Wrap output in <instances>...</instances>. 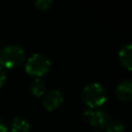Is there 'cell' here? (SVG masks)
Here are the masks:
<instances>
[{
  "label": "cell",
  "instance_id": "6da1fadb",
  "mask_svg": "<svg viewBox=\"0 0 132 132\" xmlns=\"http://www.w3.org/2000/svg\"><path fill=\"white\" fill-rule=\"evenodd\" d=\"M26 59L25 51L15 44L4 46L0 51V66L8 69L20 67Z\"/></svg>",
  "mask_w": 132,
  "mask_h": 132
},
{
  "label": "cell",
  "instance_id": "7a4b0ae2",
  "mask_svg": "<svg viewBox=\"0 0 132 132\" xmlns=\"http://www.w3.org/2000/svg\"><path fill=\"white\" fill-rule=\"evenodd\" d=\"M81 97L86 105L93 109L101 107L105 103L106 92L99 82H91L82 89Z\"/></svg>",
  "mask_w": 132,
  "mask_h": 132
},
{
  "label": "cell",
  "instance_id": "3957f363",
  "mask_svg": "<svg viewBox=\"0 0 132 132\" xmlns=\"http://www.w3.org/2000/svg\"><path fill=\"white\" fill-rule=\"evenodd\" d=\"M52 63L46 56L42 54H34L27 60L25 69L28 74L39 78L40 76L47 73Z\"/></svg>",
  "mask_w": 132,
  "mask_h": 132
},
{
  "label": "cell",
  "instance_id": "277c9868",
  "mask_svg": "<svg viewBox=\"0 0 132 132\" xmlns=\"http://www.w3.org/2000/svg\"><path fill=\"white\" fill-rule=\"evenodd\" d=\"M81 118L85 122L90 124L93 127L99 128V129H105L108 122L110 121L109 113L104 109H86Z\"/></svg>",
  "mask_w": 132,
  "mask_h": 132
},
{
  "label": "cell",
  "instance_id": "5b68a950",
  "mask_svg": "<svg viewBox=\"0 0 132 132\" xmlns=\"http://www.w3.org/2000/svg\"><path fill=\"white\" fill-rule=\"evenodd\" d=\"M62 103H63V95L59 90L53 89L44 93L42 104L46 110L48 111L56 110L61 106Z\"/></svg>",
  "mask_w": 132,
  "mask_h": 132
},
{
  "label": "cell",
  "instance_id": "8992f818",
  "mask_svg": "<svg viewBox=\"0 0 132 132\" xmlns=\"http://www.w3.org/2000/svg\"><path fill=\"white\" fill-rule=\"evenodd\" d=\"M116 96L122 101L132 100V79H123L116 87Z\"/></svg>",
  "mask_w": 132,
  "mask_h": 132
},
{
  "label": "cell",
  "instance_id": "52a82bcc",
  "mask_svg": "<svg viewBox=\"0 0 132 132\" xmlns=\"http://www.w3.org/2000/svg\"><path fill=\"white\" fill-rule=\"evenodd\" d=\"M118 56L120 63L128 70H132V43H127L122 46Z\"/></svg>",
  "mask_w": 132,
  "mask_h": 132
},
{
  "label": "cell",
  "instance_id": "ba28073f",
  "mask_svg": "<svg viewBox=\"0 0 132 132\" xmlns=\"http://www.w3.org/2000/svg\"><path fill=\"white\" fill-rule=\"evenodd\" d=\"M10 130L11 132H29L30 124L27 120L21 117H15L10 123Z\"/></svg>",
  "mask_w": 132,
  "mask_h": 132
},
{
  "label": "cell",
  "instance_id": "9c48e42d",
  "mask_svg": "<svg viewBox=\"0 0 132 132\" xmlns=\"http://www.w3.org/2000/svg\"><path fill=\"white\" fill-rule=\"evenodd\" d=\"M29 89L32 95H34L35 97H41L45 93V84L42 79L35 78L31 81Z\"/></svg>",
  "mask_w": 132,
  "mask_h": 132
},
{
  "label": "cell",
  "instance_id": "30bf717a",
  "mask_svg": "<svg viewBox=\"0 0 132 132\" xmlns=\"http://www.w3.org/2000/svg\"><path fill=\"white\" fill-rule=\"evenodd\" d=\"M105 130H106V132H125V126H124V123L122 122V120L111 119L108 122Z\"/></svg>",
  "mask_w": 132,
  "mask_h": 132
},
{
  "label": "cell",
  "instance_id": "8fae6325",
  "mask_svg": "<svg viewBox=\"0 0 132 132\" xmlns=\"http://www.w3.org/2000/svg\"><path fill=\"white\" fill-rule=\"evenodd\" d=\"M34 5L36 6V8L40 10H46L51 8V6L53 5V1L52 0H36L34 2Z\"/></svg>",
  "mask_w": 132,
  "mask_h": 132
},
{
  "label": "cell",
  "instance_id": "7c38bea8",
  "mask_svg": "<svg viewBox=\"0 0 132 132\" xmlns=\"http://www.w3.org/2000/svg\"><path fill=\"white\" fill-rule=\"evenodd\" d=\"M6 81V73L3 69V67L0 66V87H2Z\"/></svg>",
  "mask_w": 132,
  "mask_h": 132
},
{
  "label": "cell",
  "instance_id": "4fadbf2b",
  "mask_svg": "<svg viewBox=\"0 0 132 132\" xmlns=\"http://www.w3.org/2000/svg\"><path fill=\"white\" fill-rule=\"evenodd\" d=\"M0 132H8L7 127L2 123H0Z\"/></svg>",
  "mask_w": 132,
  "mask_h": 132
},
{
  "label": "cell",
  "instance_id": "5bb4252c",
  "mask_svg": "<svg viewBox=\"0 0 132 132\" xmlns=\"http://www.w3.org/2000/svg\"><path fill=\"white\" fill-rule=\"evenodd\" d=\"M93 132H100V131H93Z\"/></svg>",
  "mask_w": 132,
  "mask_h": 132
}]
</instances>
